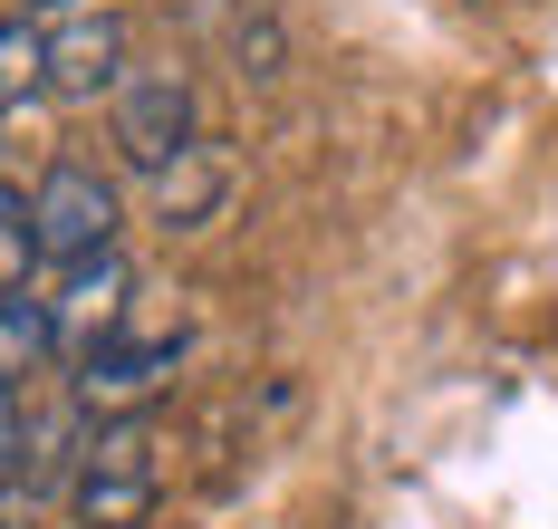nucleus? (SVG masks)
Masks as SVG:
<instances>
[{
    "label": "nucleus",
    "mask_w": 558,
    "mask_h": 529,
    "mask_svg": "<svg viewBox=\"0 0 558 529\" xmlns=\"http://www.w3.org/2000/svg\"><path fill=\"white\" fill-rule=\"evenodd\" d=\"M125 67H135V59H125V29H116L107 10H77L68 29H49V87H58V97H97V87L116 97Z\"/></svg>",
    "instance_id": "obj_6"
},
{
    "label": "nucleus",
    "mask_w": 558,
    "mask_h": 529,
    "mask_svg": "<svg viewBox=\"0 0 558 529\" xmlns=\"http://www.w3.org/2000/svg\"><path fill=\"white\" fill-rule=\"evenodd\" d=\"M29 270H39V222H29V193H10V183H0V298L29 290Z\"/></svg>",
    "instance_id": "obj_10"
},
{
    "label": "nucleus",
    "mask_w": 558,
    "mask_h": 529,
    "mask_svg": "<svg viewBox=\"0 0 558 529\" xmlns=\"http://www.w3.org/2000/svg\"><path fill=\"white\" fill-rule=\"evenodd\" d=\"M116 145L135 174H165L173 155H193V77L173 59H135L116 77Z\"/></svg>",
    "instance_id": "obj_2"
},
{
    "label": "nucleus",
    "mask_w": 558,
    "mask_h": 529,
    "mask_svg": "<svg viewBox=\"0 0 558 529\" xmlns=\"http://www.w3.org/2000/svg\"><path fill=\"white\" fill-rule=\"evenodd\" d=\"M0 529H39V520H29V510H20V501H10V491H0Z\"/></svg>",
    "instance_id": "obj_12"
},
{
    "label": "nucleus",
    "mask_w": 558,
    "mask_h": 529,
    "mask_svg": "<svg viewBox=\"0 0 558 529\" xmlns=\"http://www.w3.org/2000/svg\"><path fill=\"white\" fill-rule=\"evenodd\" d=\"M20 10H97V0H20Z\"/></svg>",
    "instance_id": "obj_13"
},
{
    "label": "nucleus",
    "mask_w": 558,
    "mask_h": 529,
    "mask_svg": "<svg viewBox=\"0 0 558 529\" xmlns=\"http://www.w3.org/2000/svg\"><path fill=\"white\" fill-rule=\"evenodd\" d=\"M39 87H49V29L20 10V20H0V107H20Z\"/></svg>",
    "instance_id": "obj_9"
},
{
    "label": "nucleus",
    "mask_w": 558,
    "mask_h": 529,
    "mask_svg": "<svg viewBox=\"0 0 558 529\" xmlns=\"http://www.w3.org/2000/svg\"><path fill=\"white\" fill-rule=\"evenodd\" d=\"M49 356H58V318H49V298H39V290L0 298V376L20 385V376H39Z\"/></svg>",
    "instance_id": "obj_7"
},
{
    "label": "nucleus",
    "mask_w": 558,
    "mask_h": 529,
    "mask_svg": "<svg viewBox=\"0 0 558 529\" xmlns=\"http://www.w3.org/2000/svg\"><path fill=\"white\" fill-rule=\"evenodd\" d=\"M29 222H39V260H97L116 250V183L97 164H49L29 183Z\"/></svg>",
    "instance_id": "obj_3"
},
{
    "label": "nucleus",
    "mask_w": 558,
    "mask_h": 529,
    "mask_svg": "<svg viewBox=\"0 0 558 529\" xmlns=\"http://www.w3.org/2000/svg\"><path fill=\"white\" fill-rule=\"evenodd\" d=\"M155 491H165V463H155V433L135 414L97 423L87 463L68 481V529H145L155 520Z\"/></svg>",
    "instance_id": "obj_1"
},
{
    "label": "nucleus",
    "mask_w": 558,
    "mask_h": 529,
    "mask_svg": "<svg viewBox=\"0 0 558 529\" xmlns=\"http://www.w3.org/2000/svg\"><path fill=\"white\" fill-rule=\"evenodd\" d=\"M173 356H183L173 337H125V328H116V337H107L97 356H77V376H68V395H77L87 414H107V423H116V414H135L145 395H165Z\"/></svg>",
    "instance_id": "obj_5"
},
{
    "label": "nucleus",
    "mask_w": 558,
    "mask_h": 529,
    "mask_svg": "<svg viewBox=\"0 0 558 529\" xmlns=\"http://www.w3.org/2000/svg\"><path fill=\"white\" fill-rule=\"evenodd\" d=\"M20 443H29V414H20V385L0 376V491L20 481Z\"/></svg>",
    "instance_id": "obj_11"
},
{
    "label": "nucleus",
    "mask_w": 558,
    "mask_h": 529,
    "mask_svg": "<svg viewBox=\"0 0 558 529\" xmlns=\"http://www.w3.org/2000/svg\"><path fill=\"white\" fill-rule=\"evenodd\" d=\"M213 202H222V164H213L203 145H193V155H173L165 174H155V212H165V222H203Z\"/></svg>",
    "instance_id": "obj_8"
},
{
    "label": "nucleus",
    "mask_w": 558,
    "mask_h": 529,
    "mask_svg": "<svg viewBox=\"0 0 558 529\" xmlns=\"http://www.w3.org/2000/svg\"><path fill=\"white\" fill-rule=\"evenodd\" d=\"M125 298H135V270L116 260V250H97V260H68L49 290V318H58V356L77 366V356H97L125 328Z\"/></svg>",
    "instance_id": "obj_4"
}]
</instances>
